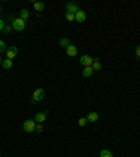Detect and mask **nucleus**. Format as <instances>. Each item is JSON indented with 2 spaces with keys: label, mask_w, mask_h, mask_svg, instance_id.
Here are the masks:
<instances>
[{
  "label": "nucleus",
  "mask_w": 140,
  "mask_h": 157,
  "mask_svg": "<svg viewBox=\"0 0 140 157\" xmlns=\"http://www.w3.org/2000/svg\"><path fill=\"white\" fill-rule=\"evenodd\" d=\"M66 10L69 11V13H73V14H76V13L80 10V9H79V6L76 4V3H67V4H66Z\"/></svg>",
  "instance_id": "nucleus-9"
},
{
  "label": "nucleus",
  "mask_w": 140,
  "mask_h": 157,
  "mask_svg": "<svg viewBox=\"0 0 140 157\" xmlns=\"http://www.w3.org/2000/svg\"><path fill=\"white\" fill-rule=\"evenodd\" d=\"M11 28L14 30V31H22L24 28H25V21L21 20V18H16L13 24H11Z\"/></svg>",
  "instance_id": "nucleus-3"
},
{
  "label": "nucleus",
  "mask_w": 140,
  "mask_h": 157,
  "mask_svg": "<svg viewBox=\"0 0 140 157\" xmlns=\"http://www.w3.org/2000/svg\"><path fill=\"white\" fill-rule=\"evenodd\" d=\"M43 97H45V90H43V88H37V90L34 91V94H32L31 103H32V104L38 103V101H41Z\"/></svg>",
  "instance_id": "nucleus-2"
},
{
  "label": "nucleus",
  "mask_w": 140,
  "mask_h": 157,
  "mask_svg": "<svg viewBox=\"0 0 140 157\" xmlns=\"http://www.w3.org/2000/svg\"><path fill=\"white\" fill-rule=\"evenodd\" d=\"M1 66H3L4 69H11V67H13V60H10V59H7V58H6V59L3 60Z\"/></svg>",
  "instance_id": "nucleus-14"
},
{
  "label": "nucleus",
  "mask_w": 140,
  "mask_h": 157,
  "mask_svg": "<svg viewBox=\"0 0 140 157\" xmlns=\"http://www.w3.org/2000/svg\"><path fill=\"white\" fill-rule=\"evenodd\" d=\"M3 31H4L6 34H9L11 31V27H4V30H3Z\"/></svg>",
  "instance_id": "nucleus-24"
},
{
  "label": "nucleus",
  "mask_w": 140,
  "mask_h": 157,
  "mask_svg": "<svg viewBox=\"0 0 140 157\" xmlns=\"http://www.w3.org/2000/svg\"><path fill=\"white\" fill-rule=\"evenodd\" d=\"M92 62H94V59H92V56H90V55H81L80 56V63L84 67L86 66H92Z\"/></svg>",
  "instance_id": "nucleus-5"
},
{
  "label": "nucleus",
  "mask_w": 140,
  "mask_h": 157,
  "mask_svg": "<svg viewBox=\"0 0 140 157\" xmlns=\"http://www.w3.org/2000/svg\"><path fill=\"white\" fill-rule=\"evenodd\" d=\"M74 17H76V21H77V22H84V21H86V18H87L86 13H84L83 10L77 11V13L74 14Z\"/></svg>",
  "instance_id": "nucleus-7"
},
{
  "label": "nucleus",
  "mask_w": 140,
  "mask_h": 157,
  "mask_svg": "<svg viewBox=\"0 0 140 157\" xmlns=\"http://www.w3.org/2000/svg\"><path fill=\"white\" fill-rule=\"evenodd\" d=\"M87 124H88L87 118H80V119H79V126H81V128H84Z\"/></svg>",
  "instance_id": "nucleus-20"
},
{
  "label": "nucleus",
  "mask_w": 140,
  "mask_h": 157,
  "mask_svg": "<svg viewBox=\"0 0 140 157\" xmlns=\"http://www.w3.org/2000/svg\"><path fill=\"white\" fill-rule=\"evenodd\" d=\"M34 9H35V11H43L45 4L42 1H34Z\"/></svg>",
  "instance_id": "nucleus-13"
},
{
  "label": "nucleus",
  "mask_w": 140,
  "mask_h": 157,
  "mask_svg": "<svg viewBox=\"0 0 140 157\" xmlns=\"http://www.w3.org/2000/svg\"><path fill=\"white\" fill-rule=\"evenodd\" d=\"M7 51V46H6V43L3 39H0V54H3V52H6Z\"/></svg>",
  "instance_id": "nucleus-19"
},
{
  "label": "nucleus",
  "mask_w": 140,
  "mask_h": 157,
  "mask_svg": "<svg viewBox=\"0 0 140 157\" xmlns=\"http://www.w3.org/2000/svg\"><path fill=\"white\" fill-rule=\"evenodd\" d=\"M92 66H86L84 69H83V76L84 77H91L92 76Z\"/></svg>",
  "instance_id": "nucleus-12"
},
{
  "label": "nucleus",
  "mask_w": 140,
  "mask_h": 157,
  "mask_svg": "<svg viewBox=\"0 0 140 157\" xmlns=\"http://www.w3.org/2000/svg\"><path fill=\"white\" fill-rule=\"evenodd\" d=\"M17 54H18V49H17L14 45L9 46V48H7V51H6V56H7V59H10V60L14 59V58L17 56Z\"/></svg>",
  "instance_id": "nucleus-4"
},
{
  "label": "nucleus",
  "mask_w": 140,
  "mask_h": 157,
  "mask_svg": "<svg viewBox=\"0 0 140 157\" xmlns=\"http://www.w3.org/2000/svg\"><path fill=\"white\" fill-rule=\"evenodd\" d=\"M46 116H48V112L46 111H43V112H38L37 115H35V122L37 124H42V122H45V119H46Z\"/></svg>",
  "instance_id": "nucleus-6"
},
{
  "label": "nucleus",
  "mask_w": 140,
  "mask_h": 157,
  "mask_svg": "<svg viewBox=\"0 0 140 157\" xmlns=\"http://www.w3.org/2000/svg\"><path fill=\"white\" fill-rule=\"evenodd\" d=\"M94 62H92V70L94 72H100L102 69V65L100 63V58H92Z\"/></svg>",
  "instance_id": "nucleus-11"
},
{
  "label": "nucleus",
  "mask_w": 140,
  "mask_h": 157,
  "mask_svg": "<svg viewBox=\"0 0 140 157\" xmlns=\"http://www.w3.org/2000/svg\"><path fill=\"white\" fill-rule=\"evenodd\" d=\"M77 52H79V51H77V48H76L74 45H71V43H70L69 46L66 48V54L69 55V56H77Z\"/></svg>",
  "instance_id": "nucleus-10"
},
{
  "label": "nucleus",
  "mask_w": 140,
  "mask_h": 157,
  "mask_svg": "<svg viewBox=\"0 0 140 157\" xmlns=\"http://www.w3.org/2000/svg\"><path fill=\"white\" fill-rule=\"evenodd\" d=\"M136 58H137V59L140 60V45H137V46H136Z\"/></svg>",
  "instance_id": "nucleus-21"
},
{
  "label": "nucleus",
  "mask_w": 140,
  "mask_h": 157,
  "mask_svg": "<svg viewBox=\"0 0 140 157\" xmlns=\"http://www.w3.org/2000/svg\"><path fill=\"white\" fill-rule=\"evenodd\" d=\"M86 118L88 121V124H94V122H97L98 119H100V115L97 112H88V115H87Z\"/></svg>",
  "instance_id": "nucleus-8"
},
{
  "label": "nucleus",
  "mask_w": 140,
  "mask_h": 157,
  "mask_svg": "<svg viewBox=\"0 0 140 157\" xmlns=\"http://www.w3.org/2000/svg\"><path fill=\"white\" fill-rule=\"evenodd\" d=\"M30 17V11L27 10V9H22L21 10V16H20V18L21 20H24V21H27V18Z\"/></svg>",
  "instance_id": "nucleus-15"
},
{
  "label": "nucleus",
  "mask_w": 140,
  "mask_h": 157,
  "mask_svg": "<svg viewBox=\"0 0 140 157\" xmlns=\"http://www.w3.org/2000/svg\"><path fill=\"white\" fill-rule=\"evenodd\" d=\"M1 63H3V59H1V56H0V66H1Z\"/></svg>",
  "instance_id": "nucleus-25"
},
{
  "label": "nucleus",
  "mask_w": 140,
  "mask_h": 157,
  "mask_svg": "<svg viewBox=\"0 0 140 157\" xmlns=\"http://www.w3.org/2000/svg\"><path fill=\"white\" fill-rule=\"evenodd\" d=\"M35 129H37V132H42L43 128H42V125L41 124H37V126H35Z\"/></svg>",
  "instance_id": "nucleus-22"
},
{
  "label": "nucleus",
  "mask_w": 140,
  "mask_h": 157,
  "mask_svg": "<svg viewBox=\"0 0 140 157\" xmlns=\"http://www.w3.org/2000/svg\"><path fill=\"white\" fill-rule=\"evenodd\" d=\"M4 27H6V24L3 22V20H0V31H3V30H4Z\"/></svg>",
  "instance_id": "nucleus-23"
},
{
  "label": "nucleus",
  "mask_w": 140,
  "mask_h": 157,
  "mask_svg": "<svg viewBox=\"0 0 140 157\" xmlns=\"http://www.w3.org/2000/svg\"><path fill=\"white\" fill-rule=\"evenodd\" d=\"M35 126H37V122L34 121V119H27L24 124H22V129L28 132V133H31L35 130Z\"/></svg>",
  "instance_id": "nucleus-1"
},
{
  "label": "nucleus",
  "mask_w": 140,
  "mask_h": 157,
  "mask_svg": "<svg viewBox=\"0 0 140 157\" xmlns=\"http://www.w3.org/2000/svg\"><path fill=\"white\" fill-rule=\"evenodd\" d=\"M59 43L62 45V46H65V48H67V46H69V45H70L71 42H70V39H69V38H62V39L59 41Z\"/></svg>",
  "instance_id": "nucleus-17"
},
{
  "label": "nucleus",
  "mask_w": 140,
  "mask_h": 157,
  "mask_svg": "<svg viewBox=\"0 0 140 157\" xmlns=\"http://www.w3.org/2000/svg\"><path fill=\"white\" fill-rule=\"evenodd\" d=\"M100 157H113V154L109 152V150H105V149H104V150H101V153H100Z\"/></svg>",
  "instance_id": "nucleus-18"
},
{
  "label": "nucleus",
  "mask_w": 140,
  "mask_h": 157,
  "mask_svg": "<svg viewBox=\"0 0 140 157\" xmlns=\"http://www.w3.org/2000/svg\"><path fill=\"white\" fill-rule=\"evenodd\" d=\"M65 18L67 20V21H76V17H74V14L73 13H69V11H66V14H65Z\"/></svg>",
  "instance_id": "nucleus-16"
}]
</instances>
